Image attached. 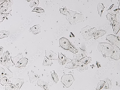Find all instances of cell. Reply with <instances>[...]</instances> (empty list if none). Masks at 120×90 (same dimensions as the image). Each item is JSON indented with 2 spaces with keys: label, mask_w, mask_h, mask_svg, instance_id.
I'll return each instance as SVG.
<instances>
[{
  "label": "cell",
  "mask_w": 120,
  "mask_h": 90,
  "mask_svg": "<svg viewBox=\"0 0 120 90\" xmlns=\"http://www.w3.org/2000/svg\"><path fill=\"white\" fill-rule=\"evenodd\" d=\"M79 61L73 58L72 61L66 65L65 68L69 69L76 68L79 64Z\"/></svg>",
  "instance_id": "30bf717a"
},
{
  "label": "cell",
  "mask_w": 120,
  "mask_h": 90,
  "mask_svg": "<svg viewBox=\"0 0 120 90\" xmlns=\"http://www.w3.org/2000/svg\"><path fill=\"white\" fill-rule=\"evenodd\" d=\"M106 38L111 43L118 46L120 47V38L114 35L110 34L107 36Z\"/></svg>",
  "instance_id": "52a82bcc"
},
{
  "label": "cell",
  "mask_w": 120,
  "mask_h": 90,
  "mask_svg": "<svg viewBox=\"0 0 120 90\" xmlns=\"http://www.w3.org/2000/svg\"><path fill=\"white\" fill-rule=\"evenodd\" d=\"M39 0H33L31 2L30 4V6L32 7L38 4Z\"/></svg>",
  "instance_id": "7402d4cb"
},
{
  "label": "cell",
  "mask_w": 120,
  "mask_h": 90,
  "mask_svg": "<svg viewBox=\"0 0 120 90\" xmlns=\"http://www.w3.org/2000/svg\"><path fill=\"white\" fill-rule=\"evenodd\" d=\"M45 56L48 59L51 60H58V56L56 53L48 49L45 50Z\"/></svg>",
  "instance_id": "8992f818"
},
{
  "label": "cell",
  "mask_w": 120,
  "mask_h": 90,
  "mask_svg": "<svg viewBox=\"0 0 120 90\" xmlns=\"http://www.w3.org/2000/svg\"><path fill=\"white\" fill-rule=\"evenodd\" d=\"M9 34V32L5 31H0V38H4V37H6Z\"/></svg>",
  "instance_id": "ffe728a7"
},
{
  "label": "cell",
  "mask_w": 120,
  "mask_h": 90,
  "mask_svg": "<svg viewBox=\"0 0 120 90\" xmlns=\"http://www.w3.org/2000/svg\"><path fill=\"white\" fill-rule=\"evenodd\" d=\"M28 72V75L31 83H33L39 78L38 75L34 73L32 70L30 73H29V72Z\"/></svg>",
  "instance_id": "7c38bea8"
},
{
  "label": "cell",
  "mask_w": 120,
  "mask_h": 90,
  "mask_svg": "<svg viewBox=\"0 0 120 90\" xmlns=\"http://www.w3.org/2000/svg\"><path fill=\"white\" fill-rule=\"evenodd\" d=\"M52 77L55 83H58L60 81V78L56 71L53 70L51 72Z\"/></svg>",
  "instance_id": "9a60e30c"
},
{
  "label": "cell",
  "mask_w": 120,
  "mask_h": 90,
  "mask_svg": "<svg viewBox=\"0 0 120 90\" xmlns=\"http://www.w3.org/2000/svg\"><path fill=\"white\" fill-rule=\"evenodd\" d=\"M76 68L79 72L82 73L84 72L86 70L88 69L89 68L87 64L79 61V65Z\"/></svg>",
  "instance_id": "8fae6325"
},
{
  "label": "cell",
  "mask_w": 120,
  "mask_h": 90,
  "mask_svg": "<svg viewBox=\"0 0 120 90\" xmlns=\"http://www.w3.org/2000/svg\"><path fill=\"white\" fill-rule=\"evenodd\" d=\"M2 14V13L1 11H0V15H1Z\"/></svg>",
  "instance_id": "cb8c5ba5"
},
{
  "label": "cell",
  "mask_w": 120,
  "mask_h": 90,
  "mask_svg": "<svg viewBox=\"0 0 120 90\" xmlns=\"http://www.w3.org/2000/svg\"><path fill=\"white\" fill-rule=\"evenodd\" d=\"M75 80L71 74L64 75L61 78V82L67 88L71 87Z\"/></svg>",
  "instance_id": "3957f363"
},
{
  "label": "cell",
  "mask_w": 120,
  "mask_h": 90,
  "mask_svg": "<svg viewBox=\"0 0 120 90\" xmlns=\"http://www.w3.org/2000/svg\"><path fill=\"white\" fill-rule=\"evenodd\" d=\"M7 14H2L0 15V22H2L5 18L8 16Z\"/></svg>",
  "instance_id": "603a6c76"
},
{
  "label": "cell",
  "mask_w": 120,
  "mask_h": 90,
  "mask_svg": "<svg viewBox=\"0 0 120 90\" xmlns=\"http://www.w3.org/2000/svg\"><path fill=\"white\" fill-rule=\"evenodd\" d=\"M44 59L43 63L44 66H52L53 62L52 60L48 59L45 56H44Z\"/></svg>",
  "instance_id": "2e32d148"
},
{
  "label": "cell",
  "mask_w": 120,
  "mask_h": 90,
  "mask_svg": "<svg viewBox=\"0 0 120 90\" xmlns=\"http://www.w3.org/2000/svg\"><path fill=\"white\" fill-rule=\"evenodd\" d=\"M114 47V49L111 57L112 59L118 60L120 59V49L116 45H112Z\"/></svg>",
  "instance_id": "ba28073f"
},
{
  "label": "cell",
  "mask_w": 120,
  "mask_h": 90,
  "mask_svg": "<svg viewBox=\"0 0 120 90\" xmlns=\"http://www.w3.org/2000/svg\"><path fill=\"white\" fill-rule=\"evenodd\" d=\"M58 62L62 65L66 64L72 61V60L68 58L65 54H62V52H58Z\"/></svg>",
  "instance_id": "5b68a950"
},
{
  "label": "cell",
  "mask_w": 120,
  "mask_h": 90,
  "mask_svg": "<svg viewBox=\"0 0 120 90\" xmlns=\"http://www.w3.org/2000/svg\"><path fill=\"white\" fill-rule=\"evenodd\" d=\"M41 27L39 25H35L31 28L29 30V32L32 33L34 34H38L41 32Z\"/></svg>",
  "instance_id": "4fadbf2b"
},
{
  "label": "cell",
  "mask_w": 120,
  "mask_h": 90,
  "mask_svg": "<svg viewBox=\"0 0 120 90\" xmlns=\"http://www.w3.org/2000/svg\"><path fill=\"white\" fill-rule=\"evenodd\" d=\"M105 83V81H100L98 84L96 89H98L97 90L101 89L104 86Z\"/></svg>",
  "instance_id": "44dd1931"
},
{
  "label": "cell",
  "mask_w": 120,
  "mask_h": 90,
  "mask_svg": "<svg viewBox=\"0 0 120 90\" xmlns=\"http://www.w3.org/2000/svg\"><path fill=\"white\" fill-rule=\"evenodd\" d=\"M98 31L94 36V39H96L99 37L103 36L106 33V31L102 30Z\"/></svg>",
  "instance_id": "d6986e66"
},
{
  "label": "cell",
  "mask_w": 120,
  "mask_h": 90,
  "mask_svg": "<svg viewBox=\"0 0 120 90\" xmlns=\"http://www.w3.org/2000/svg\"><path fill=\"white\" fill-rule=\"evenodd\" d=\"M14 64L16 67H25L28 61V59L24 57L21 54H19L13 59Z\"/></svg>",
  "instance_id": "7a4b0ae2"
},
{
  "label": "cell",
  "mask_w": 120,
  "mask_h": 90,
  "mask_svg": "<svg viewBox=\"0 0 120 90\" xmlns=\"http://www.w3.org/2000/svg\"><path fill=\"white\" fill-rule=\"evenodd\" d=\"M113 45L108 43H99L98 46L99 52L106 57H110L114 49Z\"/></svg>",
  "instance_id": "6da1fadb"
},
{
  "label": "cell",
  "mask_w": 120,
  "mask_h": 90,
  "mask_svg": "<svg viewBox=\"0 0 120 90\" xmlns=\"http://www.w3.org/2000/svg\"><path fill=\"white\" fill-rule=\"evenodd\" d=\"M38 85L41 87L43 89L45 90H47L48 86L49 84L48 83L45 82L41 79H39L37 83Z\"/></svg>",
  "instance_id": "5bb4252c"
},
{
  "label": "cell",
  "mask_w": 120,
  "mask_h": 90,
  "mask_svg": "<svg viewBox=\"0 0 120 90\" xmlns=\"http://www.w3.org/2000/svg\"><path fill=\"white\" fill-rule=\"evenodd\" d=\"M69 43V40L63 37L59 39L60 45L65 50H68Z\"/></svg>",
  "instance_id": "9c48e42d"
},
{
  "label": "cell",
  "mask_w": 120,
  "mask_h": 90,
  "mask_svg": "<svg viewBox=\"0 0 120 90\" xmlns=\"http://www.w3.org/2000/svg\"><path fill=\"white\" fill-rule=\"evenodd\" d=\"M98 11L100 16L101 17L104 11L105 7L102 4H99L98 5Z\"/></svg>",
  "instance_id": "ac0fdd59"
},
{
  "label": "cell",
  "mask_w": 120,
  "mask_h": 90,
  "mask_svg": "<svg viewBox=\"0 0 120 90\" xmlns=\"http://www.w3.org/2000/svg\"><path fill=\"white\" fill-rule=\"evenodd\" d=\"M77 48L78 49V52L75 54H73V58L79 61L80 60L87 56L88 53L85 50L81 49L80 47H78Z\"/></svg>",
  "instance_id": "277c9868"
},
{
  "label": "cell",
  "mask_w": 120,
  "mask_h": 90,
  "mask_svg": "<svg viewBox=\"0 0 120 90\" xmlns=\"http://www.w3.org/2000/svg\"><path fill=\"white\" fill-rule=\"evenodd\" d=\"M92 58L90 57L86 56L80 60L79 61L86 64H89L92 62Z\"/></svg>",
  "instance_id": "e0dca14e"
}]
</instances>
